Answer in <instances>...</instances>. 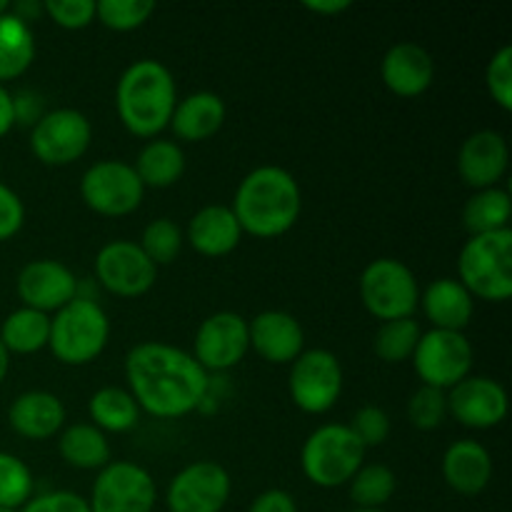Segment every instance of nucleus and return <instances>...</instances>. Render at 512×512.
<instances>
[{"label":"nucleus","instance_id":"1","mask_svg":"<svg viewBox=\"0 0 512 512\" xmlns=\"http://www.w3.org/2000/svg\"><path fill=\"white\" fill-rule=\"evenodd\" d=\"M125 380L138 408L160 420L185 418L208 400L210 390L208 373L193 355L158 340L130 348Z\"/></svg>","mask_w":512,"mask_h":512},{"label":"nucleus","instance_id":"2","mask_svg":"<svg viewBox=\"0 0 512 512\" xmlns=\"http://www.w3.org/2000/svg\"><path fill=\"white\" fill-rule=\"evenodd\" d=\"M230 210L243 233L260 240L280 238L298 223L303 193L293 173L278 165H260L240 180Z\"/></svg>","mask_w":512,"mask_h":512},{"label":"nucleus","instance_id":"3","mask_svg":"<svg viewBox=\"0 0 512 512\" xmlns=\"http://www.w3.org/2000/svg\"><path fill=\"white\" fill-rule=\"evenodd\" d=\"M178 88L168 65L143 58L123 70L115 88V110L125 130L138 138H155L170 125Z\"/></svg>","mask_w":512,"mask_h":512},{"label":"nucleus","instance_id":"4","mask_svg":"<svg viewBox=\"0 0 512 512\" xmlns=\"http://www.w3.org/2000/svg\"><path fill=\"white\" fill-rule=\"evenodd\" d=\"M458 280L473 298L505 303L512 295V230L470 235L458 255Z\"/></svg>","mask_w":512,"mask_h":512},{"label":"nucleus","instance_id":"5","mask_svg":"<svg viewBox=\"0 0 512 512\" xmlns=\"http://www.w3.org/2000/svg\"><path fill=\"white\" fill-rule=\"evenodd\" d=\"M110 320L98 300L73 298L50 318L48 348L63 365H88L105 350Z\"/></svg>","mask_w":512,"mask_h":512},{"label":"nucleus","instance_id":"6","mask_svg":"<svg viewBox=\"0 0 512 512\" xmlns=\"http://www.w3.org/2000/svg\"><path fill=\"white\" fill-rule=\"evenodd\" d=\"M368 450L360 445L350 425L328 423L308 435L300 450V468L303 475L318 488H340L365 463Z\"/></svg>","mask_w":512,"mask_h":512},{"label":"nucleus","instance_id":"7","mask_svg":"<svg viewBox=\"0 0 512 512\" xmlns=\"http://www.w3.org/2000/svg\"><path fill=\"white\" fill-rule=\"evenodd\" d=\"M360 300L365 310L383 323L413 318L420 305L418 278L403 260L378 258L365 265L360 275Z\"/></svg>","mask_w":512,"mask_h":512},{"label":"nucleus","instance_id":"8","mask_svg":"<svg viewBox=\"0 0 512 512\" xmlns=\"http://www.w3.org/2000/svg\"><path fill=\"white\" fill-rule=\"evenodd\" d=\"M145 185L125 160H98L80 178V198L93 213L123 218L143 203Z\"/></svg>","mask_w":512,"mask_h":512},{"label":"nucleus","instance_id":"9","mask_svg":"<svg viewBox=\"0 0 512 512\" xmlns=\"http://www.w3.org/2000/svg\"><path fill=\"white\" fill-rule=\"evenodd\" d=\"M158 503L155 480L143 465L110 460L90 488V512H153Z\"/></svg>","mask_w":512,"mask_h":512},{"label":"nucleus","instance_id":"10","mask_svg":"<svg viewBox=\"0 0 512 512\" xmlns=\"http://www.w3.org/2000/svg\"><path fill=\"white\" fill-rule=\"evenodd\" d=\"M288 390L293 403L308 415H323L343 393V368L330 350H303L290 363Z\"/></svg>","mask_w":512,"mask_h":512},{"label":"nucleus","instance_id":"11","mask_svg":"<svg viewBox=\"0 0 512 512\" xmlns=\"http://www.w3.org/2000/svg\"><path fill=\"white\" fill-rule=\"evenodd\" d=\"M475 350L465 333L453 330H428L420 335L413 353V365L423 385L450 390L473 373Z\"/></svg>","mask_w":512,"mask_h":512},{"label":"nucleus","instance_id":"12","mask_svg":"<svg viewBox=\"0 0 512 512\" xmlns=\"http://www.w3.org/2000/svg\"><path fill=\"white\" fill-rule=\"evenodd\" d=\"M93 140V125L80 110H45L43 118L30 128V150L50 168H63L83 158Z\"/></svg>","mask_w":512,"mask_h":512},{"label":"nucleus","instance_id":"13","mask_svg":"<svg viewBox=\"0 0 512 512\" xmlns=\"http://www.w3.org/2000/svg\"><path fill=\"white\" fill-rule=\"evenodd\" d=\"M228 470L213 460L190 463L170 480L165 490L168 512H223L230 500Z\"/></svg>","mask_w":512,"mask_h":512},{"label":"nucleus","instance_id":"14","mask_svg":"<svg viewBox=\"0 0 512 512\" xmlns=\"http://www.w3.org/2000/svg\"><path fill=\"white\" fill-rule=\"evenodd\" d=\"M95 280L118 298H140L158 280V268L133 240H110L95 255Z\"/></svg>","mask_w":512,"mask_h":512},{"label":"nucleus","instance_id":"15","mask_svg":"<svg viewBox=\"0 0 512 512\" xmlns=\"http://www.w3.org/2000/svg\"><path fill=\"white\" fill-rule=\"evenodd\" d=\"M248 320L233 310H220L200 323L193 340V358L205 373H223L235 368L248 355Z\"/></svg>","mask_w":512,"mask_h":512},{"label":"nucleus","instance_id":"16","mask_svg":"<svg viewBox=\"0 0 512 512\" xmlns=\"http://www.w3.org/2000/svg\"><path fill=\"white\" fill-rule=\"evenodd\" d=\"M78 283L80 280L65 263L40 258L23 265L18 280H15V290H18V298L23 300V308L50 315L78 298Z\"/></svg>","mask_w":512,"mask_h":512},{"label":"nucleus","instance_id":"17","mask_svg":"<svg viewBox=\"0 0 512 512\" xmlns=\"http://www.w3.org/2000/svg\"><path fill=\"white\" fill-rule=\"evenodd\" d=\"M448 415L470 430L498 428L508 415V393L498 380L468 375L448 390Z\"/></svg>","mask_w":512,"mask_h":512},{"label":"nucleus","instance_id":"18","mask_svg":"<svg viewBox=\"0 0 512 512\" xmlns=\"http://www.w3.org/2000/svg\"><path fill=\"white\" fill-rule=\"evenodd\" d=\"M510 165L508 140L498 130H478L470 135L458 153V173L473 190L498 188Z\"/></svg>","mask_w":512,"mask_h":512},{"label":"nucleus","instance_id":"19","mask_svg":"<svg viewBox=\"0 0 512 512\" xmlns=\"http://www.w3.org/2000/svg\"><path fill=\"white\" fill-rule=\"evenodd\" d=\"M250 348L273 365H290L305 345L303 325L285 310H263L248 320Z\"/></svg>","mask_w":512,"mask_h":512},{"label":"nucleus","instance_id":"20","mask_svg":"<svg viewBox=\"0 0 512 512\" xmlns=\"http://www.w3.org/2000/svg\"><path fill=\"white\" fill-rule=\"evenodd\" d=\"M380 78H383L385 88L398 98H418L433 85L435 60L423 45L403 40L383 55Z\"/></svg>","mask_w":512,"mask_h":512},{"label":"nucleus","instance_id":"21","mask_svg":"<svg viewBox=\"0 0 512 512\" xmlns=\"http://www.w3.org/2000/svg\"><path fill=\"white\" fill-rule=\"evenodd\" d=\"M8 423L20 438L48 440L63 428L65 405L58 395L48 390H28L10 403Z\"/></svg>","mask_w":512,"mask_h":512},{"label":"nucleus","instance_id":"22","mask_svg":"<svg viewBox=\"0 0 512 512\" xmlns=\"http://www.w3.org/2000/svg\"><path fill=\"white\" fill-rule=\"evenodd\" d=\"M443 480L460 495H480L493 480V455L478 440H458L443 455Z\"/></svg>","mask_w":512,"mask_h":512},{"label":"nucleus","instance_id":"23","mask_svg":"<svg viewBox=\"0 0 512 512\" xmlns=\"http://www.w3.org/2000/svg\"><path fill=\"white\" fill-rule=\"evenodd\" d=\"M243 230L230 205H205L190 218L188 243L205 258H223L240 245Z\"/></svg>","mask_w":512,"mask_h":512},{"label":"nucleus","instance_id":"24","mask_svg":"<svg viewBox=\"0 0 512 512\" xmlns=\"http://www.w3.org/2000/svg\"><path fill=\"white\" fill-rule=\"evenodd\" d=\"M420 305L435 330L463 333L475 315V298L460 280L453 278L433 280L420 295Z\"/></svg>","mask_w":512,"mask_h":512},{"label":"nucleus","instance_id":"25","mask_svg":"<svg viewBox=\"0 0 512 512\" xmlns=\"http://www.w3.org/2000/svg\"><path fill=\"white\" fill-rule=\"evenodd\" d=\"M225 123V103L218 93L210 90H198V93L185 95L175 103L173 115H170V128L175 138L185 143H203L213 138Z\"/></svg>","mask_w":512,"mask_h":512},{"label":"nucleus","instance_id":"26","mask_svg":"<svg viewBox=\"0 0 512 512\" xmlns=\"http://www.w3.org/2000/svg\"><path fill=\"white\" fill-rule=\"evenodd\" d=\"M145 188H170L185 173V153L175 140L153 138L143 145L133 163Z\"/></svg>","mask_w":512,"mask_h":512},{"label":"nucleus","instance_id":"27","mask_svg":"<svg viewBox=\"0 0 512 512\" xmlns=\"http://www.w3.org/2000/svg\"><path fill=\"white\" fill-rule=\"evenodd\" d=\"M33 60V28L8 10L0 15V85L28 73Z\"/></svg>","mask_w":512,"mask_h":512},{"label":"nucleus","instance_id":"28","mask_svg":"<svg viewBox=\"0 0 512 512\" xmlns=\"http://www.w3.org/2000/svg\"><path fill=\"white\" fill-rule=\"evenodd\" d=\"M58 453L70 468L78 470H103L110 463L108 438L93 423H75L65 428L58 440Z\"/></svg>","mask_w":512,"mask_h":512},{"label":"nucleus","instance_id":"29","mask_svg":"<svg viewBox=\"0 0 512 512\" xmlns=\"http://www.w3.org/2000/svg\"><path fill=\"white\" fill-rule=\"evenodd\" d=\"M50 315L33 308H18L0 325V343L10 355H33L48 348Z\"/></svg>","mask_w":512,"mask_h":512},{"label":"nucleus","instance_id":"30","mask_svg":"<svg viewBox=\"0 0 512 512\" xmlns=\"http://www.w3.org/2000/svg\"><path fill=\"white\" fill-rule=\"evenodd\" d=\"M88 413L95 428L103 433H128L140 420V408L133 395L118 385L95 390L88 403Z\"/></svg>","mask_w":512,"mask_h":512},{"label":"nucleus","instance_id":"31","mask_svg":"<svg viewBox=\"0 0 512 512\" xmlns=\"http://www.w3.org/2000/svg\"><path fill=\"white\" fill-rule=\"evenodd\" d=\"M512 200L505 188L478 190L463 208V225L470 235L495 233V230L510 228Z\"/></svg>","mask_w":512,"mask_h":512},{"label":"nucleus","instance_id":"32","mask_svg":"<svg viewBox=\"0 0 512 512\" xmlns=\"http://www.w3.org/2000/svg\"><path fill=\"white\" fill-rule=\"evenodd\" d=\"M348 485L350 500L358 505V510H380L395 495L398 480H395V473L388 465L363 463Z\"/></svg>","mask_w":512,"mask_h":512},{"label":"nucleus","instance_id":"33","mask_svg":"<svg viewBox=\"0 0 512 512\" xmlns=\"http://www.w3.org/2000/svg\"><path fill=\"white\" fill-rule=\"evenodd\" d=\"M420 335H423V330H420V325L413 318L388 320L375 333V355L383 363H405V360L413 358Z\"/></svg>","mask_w":512,"mask_h":512},{"label":"nucleus","instance_id":"34","mask_svg":"<svg viewBox=\"0 0 512 512\" xmlns=\"http://www.w3.org/2000/svg\"><path fill=\"white\" fill-rule=\"evenodd\" d=\"M183 230L173 223L170 218H158L153 223L145 225L143 238H140V250L148 255L150 263L158 268V265H170L183 250Z\"/></svg>","mask_w":512,"mask_h":512},{"label":"nucleus","instance_id":"35","mask_svg":"<svg viewBox=\"0 0 512 512\" xmlns=\"http://www.w3.org/2000/svg\"><path fill=\"white\" fill-rule=\"evenodd\" d=\"M33 498V473L18 455L0 453V508L20 510Z\"/></svg>","mask_w":512,"mask_h":512},{"label":"nucleus","instance_id":"36","mask_svg":"<svg viewBox=\"0 0 512 512\" xmlns=\"http://www.w3.org/2000/svg\"><path fill=\"white\" fill-rule=\"evenodd\" d=\"M155 13L153 0H98L95 3V20L110 30L128 33L148 23Z\"/></svg>","mask_w":512,"mask_h":512},{"label":"nucleus","instance_id":"37","mask_svg":"<svg viewBox=\"0 0 512 512\" xmlns=\"http://www.w3.org/2000/svg\"><path fill=\"white\" fill-rule=\"evenodd\" d=\"M448 418V393L420 385L408 400V420L418 430H435Z\"/></svg>","mask_w":512,"mask_h":512},{"label":"nucleus","instance_id":"38","mask_svg":"<svg viewBox=\"0 0 512 512\" xmlns=\"http://www.w3.org/2000/svg\"><path fill=\"white\" fill-rule=\"evenodd\" d=\"M485 85L493 98L495 105L510 113L512 110V48L503 45L498 53L490 58L488 68H485Z\"/></svg>","mask_w":512,"mask_h":512},{"label":"nucleus","instance_id":"39","mask_svg":"<svg viewBox=\"0 0 512 512\" xmlns=\"http://www.w3.org/2000/svg\"><path fill=\"white\" fill-rule=\"evenodd\" d=\"M350 430H353L355 438L360 440V445H363L365 450L380 448L390 435V418L383 408H378V405H363V408L353 415Z\"/></svg>","mask_w":512,"mask_h":512},{"label":"nucleus","instance_id":"40","mask_svg":"<svg viewBox=\"0 0 512 512\" xmlns=\"http://www.w3.org/2000/svg\"><path fill=\"white\" fill-rule=\"evenodd\" d=\"M43 13L60 28L80 30L95 20V0H43Z\"/></svg>","mask_w":512,"mask_h":512},{"label":"nucleus","instance_id":"41","mask_svg":"<svg viewBox=\"0 0 512 512\" xmlns=\"http://www.w3.org/2000/svg\"><path fill=\"white\" fill-rule=\"evenodd\" d=\"M18 512H90V505L78 493L50 490V493L33 495Z\"/></svg>","mask_w":512,"mask_h":512},{"label":"nucleus","instance_id":"42","mask_svg":"<svg viewBox=\"0 0 512 512\" xmlns=\"http://www.w3.org/2000/svg\"><path fill=\"white\" fill-rule=\"evenodd\" d=\"M25 223V205L20 195L5 183H0V243L15 238Z\"/></svg>","mask_w":512,"mask_h":512},{"label":"nucleus","instance_id":"43","mask_svg":"<svg viewBox=\"0 0 512 512\" xmlns=\"http://www.w3.org/2000/svg\"><path fill=\"white\" fill-rule=\"evenodd\" d=\"M13 110H15V123L30 125L33 128L40 118L45 115L43 110V98L33 90H20L13 95Z\"/></svg>","mask_w":512,"mask_h":512},{"label":"nucleus","instance_id":"44","mask_svg":"<svg viewBox=\"0 0 512 512\" xmlns=\"http://www.w3.org/2000/svg\"><path fill=\"white\" fill-rule=\"evenodd\" d=\"M248 512H298V503H295L293 495L288 490H265L258 498L250 503Z\"/></svg>","mask_w":512,"mask_h":512},{"label":"nucleus","instance_id":"45","mask_svg":"<svg viewBox=\"0 0 512 512\" xmlns=\"http://www.w3.org/2000/svg\"><path fill=\"white\" fill-rule=\"evenodd\" d=\"M15 125V110H13V93H8L5 85H0V138L13 130Z\"/></svg>","mask_w":512,"mask_h":512},{"label":"nucleus","instance_id":"46","mask_svg":"<svg viewBox=\"0 0 512 512\" xmlns=\"http://www.w3.org/2000/svg\"><path fill=\"white\" fill-rule=\"evenodd\" d=\"M303 8L310 10V13L338 15V13H343V10H348L350 3L348 0H305Z\"/></svg>","mask_w":512,"mask_h":512},{"label":"nucleus","instance_id":"47","mask_svg":"<svg viewBox=\"0 0 512 512\" xmlns=\"http://www.w3.org/2000/svg\"><path fill=\"white\" fill-rule=\"evenodd\" d=\"M8 370H10V353L5 350V345L0 343V385H3V380L8 378Z\"/></svg>","mask_w":512,"mask_h":512},{"label":"nucleus","instance_id":"48","mask_svg":"<svg viewBox=\"0 0 512 512\" xmlns=\"http://www.w3.org/2000/svg\"><path fill=\"white\" fill-rule=\"evenodd\" d=\"M8 10H10V3H8V0H0V15L8 13Z\"/></svg>","mask_w":512,"mask_h":512},{"label":"nucleus","instance_id":"49","mask_svg":"<svg viewBox=\"0 0 512 512\" xmlns=\"http://www.w3.org/2000/svg\"><path fill=\"white\" fill-rule=\"evenodd\" d=\"M353 512H383V510H353Z\"/></svg>","mask_w":512,"mask_h":512},{"label":"nucleus","instance_id":"50","mask_svg":"<svg viewBox=\"0 0 512 512\" xmlns=\"http://www.w3.org/2000/svg\"><path fill=\"white\" fill-rule=\"evenodd\" d=\"M0 512H18V510H8V508H0Z\"/></svg>","mask_w":512,"mask_h":512}]
</instances>
